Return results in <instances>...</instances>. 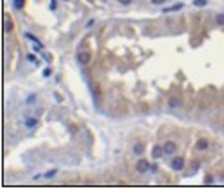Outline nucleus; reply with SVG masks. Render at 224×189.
I'll return each instance as SVG.
<instances>
[{
    "label": "nucleus",
    "instance_id": "nucleus-1",
    "mask_svg": "<svg viewBox=\"0 0 224 189\" xmlns=\"http://www.w3.org/2000/svg\"><path fill=\"white\" fill-rule=\"evenodd\" d=\"M135 168H136L138 173H147V170H151V164H149L147 159H138V163H136Z\"/></svg>",
    "mask_w": 224,
    "mask_h": 189
},
{
    "label": "nucleus",
    "instance_id": "nucleus-2",
    "mask_svg": "<svg viewBox=\"0 0 224 189\" xmlns=\"http://www.w3.org/2000/svg\"><path fill=\"white\" fill-rule=\"evenodd\" d=\"M90 59H92V54H90V52H79V54H77V63H79L81 66L90 64Z\"/></svg>",
    "mask_w": 224,
    "mask_h": 189
},
{
    "label": "nucleus",
    "instance_id": "nucleus-3",
    "mask_svg": "<svg viewBox=\"0 0 224 189\" xmlns=\"http://www.w3.org/2000/svg\"><path fill=\"white\" fill-rule=\"evenodd\" d=\"M176 150H178V145H176L174 141H165V143H163V152H165L167 155L176 154Z\"/></svg>",
    "mask_w": 224,
    "mask_h": 189
},
{
    "label": "nucleus",
    "instance_id": "nucleus-4",
    "mask_svg": "<svg viewBox=\"0 0 224 189\" xmlns=\"http://www.w3.org/2000/svg\"><path fill=\"white\" fill-rule=\"evenodd\" d=\"M183 166H185V159H183V157H174L172 163H170V168H172L174 171H181Z\"/></svg>",
    "mask_w": 224,
    "mask_h": 189
},
{
    "label": "nucleus",
    "instance_id": "nucleus-5",
    "mask_svg": "<svg viewBox=\"0 0 224 189\" xmlns=\"http://www.w3.org/2000/svg\"><path fill=\"white\" fill-rule=\"evenodd\" d=\"M144 150H145V146H144V143H135L133 145V154L135 155H144Z\"/></svg>",
    "mask_w": 224,
    "mask_h": 189
},
{
    "label": "nucleus",
    "instance_id": "nucleus-6",
    "mask_svg": "<svg viewBox=\"0 0 224 189\" xmlns=\"http://www.w3.org/2000/svg\"><path fill=\"white\" fill-rule=\"evenodd\" d=\"M208 146H210V145H208V141H206V139H199V141L196 143V148H197L199 152H205V150H208Z\"/></svg>",
    "mask_w": 224,
    "mask_h": 189
},
{
    "label": "nucleus",
    "instance_id": "nucleus-7",
    "mask_svg": "<svg viewBox=\"0 0 224 189\" xmlns=\"http://www.w3.org/2000/svg\"><path fill=\"white\" fill-rule=\"evenodd\" d=\"M163 154H165V152H163V146H154V148H153V157H154V159H160Z\"/></svg>",
    "mask_w": 224,
    "mask_h": 189
},
{
    "label": "nucleus",
    "instance_id": "nucleus-8",
    "mask_svg": "<svg viewBox=\"0 0 224 189\" xmlns=\"http://www.w3.org/2000/svg\"><path fill=\"white\" fill-rule=\"evenodd\" d=\"M36 125H38V120H36V118H27V120H25V127H27V129H34Z\"/></svg>",
    "mask_w": 224,
    "mask_h": 189
},
{
    "label": "nucleus",
    "instance_id": "nucleus-9",
    "mask_svg": "<svg viewBox=\"0 0 224 189\" xmlns=\"http://www.w3.org/2000/svg\"><path fill=\"white\" fill-rule=\"evenodd\" d=\"M13 29H14V25H13V21H11L9 18H5V21H4V30H5V32H11Z\"/></svg>",
    "mask_w": 224,
    "mask_h": 189
},
{
    "label": "nucleus",
    "instance_id": "nucleus-10",
    "mask_svg": "<svg viewBox=\"0 0 224 189\" xmlns=\"http://www.w3.org/2000/svg\"><path fill=\"white\" fill-rule=\"evenodd\" d=\"M169 105H170V107H179V105H181V100H179L178 96H172V98L169 100Z\"/></svg>",
    "mask_w": 224,
    "mask_h": 189
},
{
    "label": "nucleus",
    "instance_id": "nucleus-11",
    "mask_svg": "<svg viewBox=\"0 0 224 189\" xmlns=\"http://www.w3.org/2000/svg\"><path fill=\"white\" fill-rule=\"evenodd\" d=\"M181 7H183V4H176V5H172V7H165L163 11H165V13H172V11H179Z\"/></svg>",
    "mask_w": 224,
    "mask_h": 189
},
{
    "label": "nucleus",
    "instance_id": "nucleus-12",
    "mask_svg": "<svg viewBox=\"0 0 224 189\" xmlns=\"http://www.w3.org/2000/svg\"><path fill=\"white\" fill-rule=\"evenodd\" d=\"M23 4H25L23 0H13V5H14V9H18V11L23 7Z\"/></svg>",
    "mask_w": 224,
    "mask_h": 189
},
{
    "label": "nucleus",
    "instance_id": "nucleus-13",
    "mask_svg": "<svg viewBox=\"0 0 224 189\" xmlns=\"http://www.w3.org/2000/svg\"><path fill=\"white\" fill-rule=\"evenodd\" d=\"M215 23L217 25H224V14H217L215 16Z\"/></svg>",
    "mask_w": 224,
    "mask_h": 189
},
{
    "label": "nucleus",
    "instance_id": "nucleus-14",
    "mask_svg": "<svg viewBox=\"0 0 224 189\" xmlns=\"http://www.w3.org/2000/svg\"><path fill=\"white\" fill-rule=\"evenodd\" d=\"M34 102H36V95H29L25 100V104H34Z\"/></svg>",
    "mask_w": 224,
    "mask_h": 189
},
{
    "label": "nucleus",
    "instance_id": "nucleus-15",
    "mask_svg": "<svg viewBox=\"0 0 224 189\" xmlns=\"http://www.w3.org/2000/svg\"><path fill=\"white\" fill-rule=\"evenodd\" d=\"M56 173H57V170H50V171H48V173H45L43 177H45V179H52V177H54Z\"/></svg>",
    "mask_w": 224,
    "mask_h": 189
},
{
    "label": "nucleus",
    "instance_id": "nucleus-16",
    "mask_svg": "<svg viewBox=\"0 0 224 189\" xmlns=\"http://www.w3.org/2000/svg\"><path fill=\"white\" fill-rule=\"evenodd\" d=\"M194 5H197V7H203V5H206V0H194Z\"/></svg>",
    "mask_w": 224,
    "mask_h": 189
},
{
    "label": "nucleus",
    "instance_id": "nucleus-17",
    "mask_svg": "<svg viewBox=\"0 0 224 189\" xmlns=\"http://www.w3.org/2000/svg\"><path fill=\"white\" fill-rule=\"evenodd\" d=\"M27 59H29L31 63H36V55H34V54H29V55H27Z\"/></svg>",
    "mask_w": 224,
    "mask_h": 189
},
{
    "label": "nucleus",
    "instance_id": "nucleus-18",
    "mask_svg": "<svg viewBox=\"0 0 224 189\" xmlns=\"http://www.w3.org/2000/svg\"><path fill=\"white\" fill-rule=\"evenodd\" d=\"M50 73H52L50 68H45V70H43V77H50Z\"/></svg>",
    "mask_w": 224,
    "mask_h": 189
},
{
    "label": "nucleus",
    "instance_id": "nucleus-19",
    "mask_svg": "<svg viewBox=\"0 0 224 189\" xmlns=\"http://www.w3.org/2000/svg\"><path fill=\"white\" fill-rule=\"evenodd\" d=\"M118 4H122V5H129L131 0H118Z\"/></svg>",
    "mask_w": 224,
    "mask_h": 189
},
{
    "label": "nucleus",
    "instance_id": "nucleus-20",
    "mask_svg": "<svg viewBox=\"0 0 224 189\" xmlns=\"http://www.w3.org/2000/svg\"><path fill=\"white\" fill-rule=\"evenodd\" d=\"M153 4H156V5H160V4H165V0H151Z\"/></svg>",
    "mask_w": 224,
    "mask_h": 189
},
{
    "label": "nucleus",
    "instance_id": "nucleus-21",
    "mask_svg": "<svg viewBox=\"0 0 224 189\" xmlns=\"http://www.w3.org/2000/svg\"><path fill=\"white\" fill-rule=\"evenodd\" d=\"M205 182H206V184H212V182H214V179H212V177H206V179H205Z\"/></svg>",
    "mask_w": 224,
    "mask_h": 189
},
{
    "label": "nucleus",
    "instance_id": "nucleus-22",
    "mask_svg": "<svg viewBox=\"0 0 224 189\" xmlns=\"http://www.w3.org/2000/svg\"><path fill=\"white\" fill-rule=\"evenodd\" d=\"M54 7H56V0H52V2H50V9H54Z\"/></svg>",
    "mask_w": 224,
    "mask_h": 189
},
{
    "label": "nucleus",
    "instance_id": "nucleus-23",
    "mask_svg": "<svg viewBox=\"0 0 224 189\" xmlns=\"http://www.w3.org/2000/svg\"><path fill=\"white\" fill-rule=\"evenodd\" d=\"M102 2H106V0H102Z\"/></svg>",
    "mask_w": 224,
    "mask_h": 189
}]
</instances>
